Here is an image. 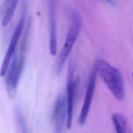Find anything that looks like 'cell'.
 Wrapping results in <instances>:
<instances>
[{
  "mask_svg": "<svg viewBox=\"0 0 133 133\" xmlns=\"http://www.w3.org/2000/svg\"><path fill=\"white\" fill-rule=\"evenodd\" d=\"M94 69L114 98L123 101L125 92L123 77L119 70L101 59L96 60Z\"/></svg>",
  "mask_w": 133,
  "mask_h": 133,
  "instance_id": "1",
  "label": "cell"
},
{
  "mask_svg": "<svg viewBox=\"0 0 133 133\" xmlns=\"http://www.w3.org/2000/svg\"><path fill=\"white\" fill-rule=\"evenodd\" d=\"M28 30L24 34L19 52L14 55L5 75L7 91L10 98H14L16 94L19 78L25 62V51L28 37Z\"/></svg>",
  "mask_w": 133,
  "mask_h": 133,
  "instance_id": "2",
  "label": "cell"
},
{
  "mask_svg": "<svg viewBox=\"0 0 133 133\" xmlns=\"http://www.w3.org/2000/svg\"><path fill=\"white\" fill-rule=\"evenodd\" d=\"M71 24L66 36V38L59 57L57 60L56 70L59 73L62 70L65 61L70 55L71 50L78 36L81 28L82 20L79 14L74 10L70 12Z\"/></svg>",
  "mask_w": 133,
  "mask_h": 133,
  "instance_id": "3",
  "label": "cell"
},
{
  "mask_svg": "<svg viewBox=\"0 0 133 133\" xmlns=\"http://www.w3.org/2000/svg\"><path fill=\"white\" fill-rule=\"evenodd\" d=\"M26 5L25 4H24L20 19L13 33L8 49L7 50L4 58L3 59V63L2 64V66L0 70L1 76H4V75H5V74L6 73L7 70L10 62V61L14 55L15 53L17 46L18 45L19 40L20 39V36L21 35L23 29L26 16Z\"/></svg>",
  "mask_w": 133,
  "mask_h": 133,
  "instance_id": "4",
  "label": "cell"
},
{
  "mask_svg": "<svg viewBox=\"0 0 133 133\" xmlns=\"http://www.w3.org/2000/svg\"><path fill=\"white\" fill-rule=\"evenodd\" d=\"M74 67L72 61H70L68 73L66 86V128L71 129L72 125L73 108L75 93V83L74 80Z\"/></svg>",
  "mask_w": 133,
  "mask_h": 133,
  "instance_id": "5",
  "label": "cell"
},
{
  "mask_svg": "<svg viewBox=\"0 0 133 133\" xmlns=\"http://www.w3.org/2000/svg\"><path fill=\"white\" fill-rule=\"evenodd\" d=\"M66 116V100L63 95H60L55 101L52 113L51 119L54 133H61Z\"/></svg>",
  "mask_w": 133,
  "mask_h": 133,
  "instance_id": "6",
  "label": "cell"
},
{
  "mask_svg": "<svg viewBox=\"0 0 133 133\" xmlns=\"http://www.w3.org/2000/svg\"><path fill=\"white\" fill-rule=\"evenodd\" d=\"M49 23V51L52 56L57 53V0H47Z\"/></svg>",
  "mask_w": 133,
  "mask_h": 133,
  "instance_id": "7",
  "label": "cell"
},
{
  "mask_svg": "<svg viewBox=\"0 0 133 133\" xmlns=\"http://www.w3.org/2000/svg\"><path fill=\"white\" fill-rule=\"evenodd\" d=\"M96 72L93 68L86 87L84 102L78 118V122L82 125L85 124L90 110L96 86Z\"/></svg>",
  "mask_w": 133,
  "mask_h": 133,
  "instance_id": "8",
  "label": "cell"
},
{
  "mask_svg": "<svg viewBox=\"0 0 133 133\" xmlns=\"http://www.w3.org/2000/svg\"><path fill=\"white\" fill-rule=\"evenodd\" d=\"M112 121L115 133H132L127 117L123 113H114L112 114Z\"/></svg>",
  "mask_w": 133,
  "mask_h": 133,
  "instance_id": "9",
  "label": "cell"
},
{
  "mask_svg": "<svg viewBox=\"0 0 133 133\" xmlns=\"http://www.w3.org/2000/svg\"><path fill=\"white\" fill-rule=\"evenodd\" d=\"M19 0H6L5 10L2 21V25L6 26L11 20Z\"/></svg>",
  "mask_w": 133,
  "mask_h": 133,
  "instance_id": "10",
  "label": "cell"
},
{
  "mask_svg": "<svg viewBox=\"0 0 133 133\" xmlns=\"http://www.w3.org/2000/svg\"><path fill=\"white\" fill-rule=\"evenodd\" d=\"M16 115L21 133H29L22 111L18 107H17L16 109Z\"/></svg>",
  "mask_w": 133,
  "mask_h": 133,
  "instance_id": "11",
  "label": "cell"
},
{
  "mask_svg": "<svg viewBox=\"0 0 133 133\" xmlns=\"http://www.w3.org/2000/svg\"><path fill=\"white\" fill-rule=\"evenodd\" d=\"M109 3L110 4H113V0H107Z\"/></svg>",
  "mask_w": 133,
  "mask_h": 133,
  "instance_id": "12",
  "label": "cell"
}]
</instances>
